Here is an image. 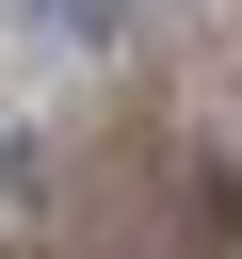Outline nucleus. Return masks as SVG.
<instances>
[{
  "label": "nucleus",
  "mask_w": 242,
  "mask_h": 259,
  "mask_svg": "<svg viewBox=\"0 0 242 259\" xmlns=\"http://www.w3.org/2000/svg\"><path fill=\"white\" fill-rule=\"evenodd\" d=\"M48 16H65V32H97V49L129 32V0H48Z\"/></svg>",
  "instance_id": "f257e3e1"
}]
</instances>
